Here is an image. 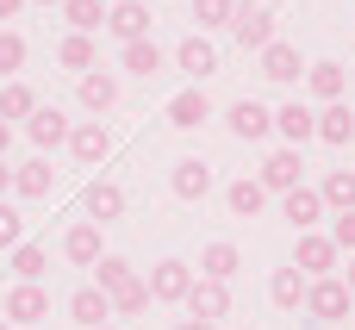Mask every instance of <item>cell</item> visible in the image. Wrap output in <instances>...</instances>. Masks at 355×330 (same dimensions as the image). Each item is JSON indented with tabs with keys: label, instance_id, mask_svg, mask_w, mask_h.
I'll list each match as a JSON object with an SVG mask.
<instances>
[{
	"label": "cell",
	"instance_id": "obj_40",
	"mask_svg": "<svg viewBox=\"0 0 355 330\" xmlns=\"http://www.w3.org/2000/svg\"><path fill=\"white\" fill-rule=\"evenodd\" d=\"M175 330H218V324H206V318H181Z\"/></svg>",
	"mask_w": 355,
	"mask_h": 330
},
{
	"label": "cell",
	"instance_id": "obj_26",
	"mask_svg": "<svg viewBox=\"0 0 355 330\" xmlns=\"http://www.w3.org/2000/svg\"><path fill=\"white\" fill-rule=\"evenodd\" d=\"M268 299H275L281 312H300V306H306V275H300L293 262L275 268V275H268Z\"/></svg>",
	"mask_w": 355,
	"mask_h": 330
},
{
	"label": "cell",
	"instance_id": "obj_11",
	"mask_svg": "<svg viewBox=\"0 0 355 330\" xmlns=\"http://www.w3.org/2000/svg\"><path fill=\"white\" fill-rule=\"evenodd\" d=\"M168 187H175V200H206L212 193V162H200V156H181L175 162V175H168Z\"/></svg>",
	"mask_w": 355,
	"mask_h": 330
},
{
	"label": "cell",
	"instance_id": "obj_21",
	"mask_svg": "<svg viewBox=\"0 0 355 330\" xmlns=\"http://www.w3.org/2000/svg\"><path fill=\"white\" fill-rule=\"evenodd\" d=\"M62 256H69L75 268H94V262L106 256V250H100V225H87V218L69 225V231H62Z\"/></svg>",
	"mask_w": 355,
	"mask_h": 330
},
{
	"label": "cell",
	"instance_id": "obj_18",
	"mask_svg": "<svg viewBox=\"0 0 355 330\" xmlns=\"http://www.w3.org/2000/svg\"><path fill=\"white\" fill-rule=\"evenodd\" d=\"M25 137H31L37 150H56V144H69V119H62V106H37V112L25 119Z\"/></svg>",
	"mask_w": 355,
	"mask_h": 330
},
{
	"label": "cell",
	"instance_id": "obj_6",
	"mask_svg": "<svg viewBox=\"0 0 355 330\" xmlns=\"http://www.w3.org/2000/svg\"><path fill=\"white\" fill-rule=\"evenodd\" d=\"M349 287L337 281V275H324V281H306V312L312 318H324V324H337V318H349Z\"/></svg>",
	"mask_w": 355,
	"mask_h": 330
},
{
	"label": "cell",
	"instance_id": "obj_19",
	"mask_svg": "<svg viewBox=\"0 0 355 330\" xmlns=\"http://www.w3.org/2000/svg\"><path fill=\"white\" fill-rule=\"evenodd\" d=\"M12 193H19V200H50V193H56V168H50L44 156H31L25 168H12Z\"/></svg>",
	"mask_w": 355,
	"mask_h": 330
},
{
	"label": "cell",
	"instance_id": "obj_13",
	"mask_svg": "<svg viewBox=\"0 0 355 330\" xmlns=\"http://www.w3.org/2000/svg\"><path fill=\"white\" fill-rule=\"evenodd\" d=\"M69 318H75L81 330H100V324H112V299L87 281V287H75V293H69Z\"/></svg>",
	"mask_w": 355,
	"mask_h": 330
},
{
	"label": "cell",
	"instance_id": "obj_34",
	"mask_svg": "<svg viewBox=\"0 0 355 330\" xmlns=\"http://www.w3.org/2000/svg\"><path fill=\"white\" fill-rule=\"evenodd\" d=\"M31 112H37V94H31L25 81H6V87H0V119L12 125V119H31Z\"/></svg>",
	"mask_w": 355,
	"mask_h": 330
},
{
	"label": "cell",
	"instance_id": "obj_47",
	"mask_svg": "<svg viewBox=\"0 0 355 330\" xmlns=\"http://www.w3.org/2000/svg\"><path fill=\"white\" fill-rule=\"evenodd\" d=\"M100 330H119V324H100Z\"/></svg>",
	"mask_w": 355,
	"mask_h": 330
},
{
	"label": "cell",
	"instance_id": "obj_30",
	"mask_svg": "<svg viewBox=\"0 0 355 330\" xmlns=\"http://www.w3.org/2000/svg\"><path fill=\"white\" fill-rule=\"evenodd\" d=\"M318 137H324V144H337V150H343V144H355V112L343 106V100L318 112Z\"/></svg>",
	"mask_w": 355,
	"mask_h": 330
},
{
	"label": "cell",
	"instance_id": "obj_41",
	"mask_svg": "<svg viewBox=\"0 0 355 330\" xmlns=\"http://www.w3.org/2000/svg\"><path fill=\"white\" fill-rule=\"evenodd\" d=\"M6 144H12V125L0 119V162H6Z\"/></svg>",
	"mask_w": 355,
	"mask_h": 330
},
{
	"label": "cell",
	"instance_id": "obj_7",
	"mask_svg": "<svg viewBox=\"0 0 355 330\" xmlns=\"http://www.w3.org/2000/svg\"><path fill=\"white\" fill-rule=\"evenodd\" d=\"M231 37L262 56V50L275 44V12H268V6H237V12H231Z\"/></svg>",
	"mask_w": 355,
	"mask_h": 330
},
{
	"label": "cell",
	"instance_id": "obj_9",
	"mask_svg": "<svg viewBox=\"0 0 355 330\" xmlns=\"http://www.w3.org/2000/svg\"><path fill=\"white\" fill-rule=\"evenodd\" d=\"M106 31H112L119 44L150 37V6H144V0H112V6H106Z\"/></svg>",
	"mask_w": 355,
	"mask_h": 330
},
{
	"label": "cell",
	"instance_id": "obj_22",
	"mask_svg": "<svg viewBox=\"0 0 355 330\" xmlns=\"http://www.w3.org/2000/svg\"><path fill=\"white\" fill-rule=\"evenodd\" d=\"M306 87H312L324 106H337L343 87H349V69H343V62H306Z\"/></svg>",
	"mask_w": 355,
	"mask_h": 330
},
{
	"label": "cell",
	"instance_id": "obj_24",
	"mask_svg": "<svg viewBox=\"0 0 355 330\" xmlns=\"http://www.w3.org/2000/svg\"><path fill=\"white\" fill-rule=\"evenodd\" d=\"M81 106H87V112H112V106H119V75L87 69V75H81Z\"/></svg>",
	"mask_w": 355,
	"mask_h": 330
},
{
	"label": "cell",
	"instance_id": "obj_16",
	"mask_svg": "<svg viewBox=\"0 0 355 330\" xmlns=\"http://www.w3.org/2000/svg\"><path fill=\"white\" fill-rule=\"evenodd\" d=\"M275 131L287 137V150H300V144H312V137H318V112H312V106H300V100H287V106L275 112Z\"/></svg>",
	"mask_w": 355,
	"mask_h": 330
},
{
	"label": "cell",
	"instance_id": "obj_14",
	"mask_svg": "<svg viewBox=\"0 0 355 330\" xmlns=\"http://www.w3.org/2000/svg\"><path fill=\"white\" fill-rule=\"evenodd\" d=\"M175 69H187L193 81L218 75V50L206 44V31H193V37H181V44H175Z\"/></svg>",
	"mask_w": 355,
	"mask_h": 330
},
{
	"label": "cell",
	"instance_id": "obj_29",
	"mask_svg": "<svg viewBox=\"0 0 355 330\" xmlns=\"http://www.w3.org/2000/svg\"><path fill=\"white\" fill-rule=\"evenodd\" d=\"M225 206H231V218H256V212L268 206V193H262V181H250V175H243V181H231V187H225Z\"/></svg>",
	"mask_w": 355,
	"mask_h": 330
},
{
	"label": "cell",
	"instance_id": "obj_42",
	"mask_svg": "<svg viewBox=\"0 0 355 330\" xmlns=\"http://www.w3.org/2000/svg\"><path fill=\"white\" fill-rule=\"evenodd\" d=\"M19 6H25V0H0V19H19Z\"/></svg>",
	"mask_w": 355,
	"mask_h": 330
},
{
	"label": "cell",
	"instance_id": "obj_37",
	"mask_svg": "<svg viewBox=\"0 0 355 330\" xmlns=\"http://www.w3.org/2000/svg\"><path fill=\"white\" fill-rule=\"evenodd\" d=\"M19 69H25V37L0 31V75H19Z\"/></svg>",
	"mask_w": 355,
	"mask_h": 330
},
{
	"label": "cell",
	"instance_id": "obj_46",
	"mask_svg": "<svg viewBox=\"0 0 355 330\" xmlns=\"http://www.w3.org/2000/svg\"><path fill=\"white\" fill-rule=\"evenodd\" d=\"M0 330H12V324H6V318H0Z\"/></svg>",
	"mask_w": 355,
	"mask_h": 330
},
{
	"label": "cell",
	"instance_id": "obj_27",
	"mask_svg": "<svg viewBox=\"0 0 355 330\" xmlns=\"http://www.w3.org/2000/svg\"><path fill=\"white\" fill-rule=\"evenodd\" d=\"M119 62H125V75H144L150 81V75H162V44L156 37H137V44L119 50Z\"/></svg>",
	"mask_w": 355,
	"mask_h": 330
},
{
	"label": "cell",
	"instance_id": "obj_3",
	"mask_svg": "<svg viewBox=\"0 0 355 330\" xmlns=\"http://www.w3.org/2000/svg\"><path fill=\"white\" fill-rule=\"evenodd\" d=\"M0 318L19 330V324H44L50 318V293L44 287H31V281H12V293L0 299Z\"/></svg>",
	"mask_w": 355,
	"mask_h": 330
},
{
	"label": "cell",
	"instance_id": "obj_45",
	"mask_svg": "<svg viewBox=\"0 0 355 330\" xmlns=\"http://www.w3.org/2000/svg\"><path fill=\"white\" fill-rule=\"evenodd\" d=\"M37 6H62V0H37Z\"/></svg>",
	"mask_w": 355,
	"mask_h": 330
},
{
	"label": "cell",
	"instance_id": "obj_32",
	"mask_svg": "<svg viewBox=\"0 0 355 330\" xmlns=\"http://www.w3.org/2000/svg\"><path fill=\"white\" fill-rule=\"evenodd\" d=\"M44 275H50V256H44V243H19V250H12V281H31V287H44Z\"/></svg>",
	"mask_w": 355,
	"mask_h": 330
},
{
	"label": "cell",
	"instance_id": "obj_28",
	"mask_svg": "<svg viewBox=\"0 0 355 330\" xmlns=\"http://www.w3.org/2000/svg\"><path fill=\"white\" fill-rule=\"evenodd\" d=\"M318 200H324V212H355V168H331Z\"/></svg>",
	"mask_w": 355,
	"mask_h": 330
},
{
	"label": "cell",
	"instance_id": "obj_5",
	"mask_svg": "<svg viewBox=\"0 0 355 330\" xmlns=\"http://www.w3.org/2000/svg\"><path fill=\"white\" fill-rule=\"evenodd\" d=\"M181 306H187V318L225 324V318H231V287H225V281H200V275H193V287H187V299H181Z\"/></svg>",
	"mask_w": 355,
	"mask_h": 330
},
{
	"label": "cell",
	"instance_id": "obj_2",
	"mask_svg": "<svg viewBox=\"0 0 355 330\" xmlns=\"http://www.w3.org/2000/svg\"><path fill=\"white\" fill-rule=\"evenodd\" d=\"M144 287H150V306H181L187 287H193V268L168 256V262H156V268L144 275Z\"/></svg>",
	"mask_w": 355,
	"mask_h": 330
},
{
	"label": "cell",
	"instance_id": "obj_12",
	"mask_svg": "<svg viewBox=\"0 0 355 330\" xmlns=\"http://www.w3.org/2000/svg\"><path fill=\"white\" fill-rule=\"evenodd\" d=\"M81 206H87V225H112V218H125V187L119 181H87Z\"/></svg>",
	"mask_w": 355,
	"mask_h": 330
},
{
	"label": "cell",
	"instance_id": "obj_39",
	"mask_svg": "<svg viewBox=\"0 0 355 330\" xmlns=\"http://www.w3.org/2000/svg\"><path fill=\"white\" fill-rule=\"evenodd\" d=\"M331 243H337V256H343V250L355 256V212H337V218H331Z\"/></svg>",
	"mask_w": 355,
	"mask_h": 330
},
{
	"label": "cell",
	"instance_id": "obj_8",
	"mask_svg": "<svg viewBox=\"0 0 355 330\" xmlns=\"http://www.w3.org/2000/svg\"><path fill=\"white\" fill-rule=\"evenodd\" d=\"M106 150H112V131H106L100 119H81V125H69V156H75L81 168L106 162Z\"/></svg>",
	"mask_w": 355,
	"mask_h": 330
},
{
	"label": "cell",
	"instance_id": "obj_31",
	"mask_svg": "<svg viewBox=\"0 0 355 330\" xmlns=\"http://www.w3.org/2000/svg\"><path fill=\"white\" fill-rule=\"evenodd\" d=\"M56 62H62V69H75V75H87V69L100 62V50H94V37H81V31H69V37L56 44Z\"/></svg>",
	"mask_w": 355,
	"mask_h": 330
},
{
	"label": "cell",
	"instance_id": "obj_10",
	"mask_svg": "<svg viewBox=\"0 0 355 330\" xmlns=\"http://www.w3.org/2000/svg\"><path fill=\"white\" fill-rule=\"evenodd\" d=\"M225 125H231V137H243V144H262V137L275 131V112H268L262 100H237V106L225 112Z\"/></svg>",
	"mask_w": 355,
	"mask_h": 330
},
{
	"label": "cell",
	"instance_id": "obj_15",
	"mask_svg": "<svg viewBox=\"0 0 355 330\" xmlns=\"http://www.w3.org/2000/svg\"><path fill=\"white\" fill-rule=\"evenodd\" d=\"M262 75H268V81H281V87H293V81L306 75V56H300V44H281V37H275V44L262 50Z\"/></svg>",
	"mask_w": 355,
	"mask_h": 330
},
{
	"label": "cell",
	"instance_id": "obj_23",
	"mask_svg": "<svg viewBox=\"0 0 355 330\" xmlns=\"http://www.w3.org/2000/svg\"><path fill=\"white\" fill-rule=\"evenodd\" d=\"M237 268H243L237 243H225V237H218V243H206V250H200V281H225V287H231V275H237Z\"/></svg>",
	"mask_w": 355,
	"mask_h": 330
},
{
	"label": "cell",
	"instance_id": "obj_35",
	"mask_svg": "<svg viewBox=\"0 0 355 330\" xmlns=\"http://www.w3.org/2000/svg\"><path fill=\"white\" fill-rule=\"evenodd\" d=\"M231 12H237V0H193V19H200V31H212V25H231Z\"/></svg>",
	"mask_w": 355,
	"mask_h": 330
},
{
	"label": "cell",
	"instance_id": "obj_25",
	"mask_svg": "<svg viewBox=\"0 0 355 330\" xmlns=\"http://www.w3.org/2000/svg\"><path fill=\"white\" fill-rule=\"evenodd\" d=\"M94 287H100L106 299H119L125 287H137V268H131L125 256H100V262H94Z\"/></svg>",
	"mask_w": 355,
	"mask_h": 330
},
{
	"label": "cell",
	"instance_id": "obj_17",
	"mask_svg": "<svg viewBox=\"0 0 355 330\" xmlns=\"http://www.w3.org/2000/svg\"><path fill=\"white\" fill-rule=\"evenodd\" d=\"M206 119H212V100H206L200 87H181V94L168 100V125H175V131H200Z\"/></svg>",
	"mask_w": 355,
	"mask_h": 330
},
{
	"label": "cell",
	"instance_id": "obj_4",
	"mask_svg": "<svg viewBox=\"0 0 355 330\" xmlns=\"http://www.w3.org/2000/svg\"><path fill=\"white\" fill-rule=\"evenodd\" d=\"M337 243L331 237H318V231H300V250H293V268L306 275V281H324V275H337Z\"/></svg>",
	"mask_w": 355,
	"mask_h": 330
},
{
	"label": "cell",
	"instance_id": "obj_43",
	"mask_svg": "<svg viewBox=\"0 0 355 330\" xmlns=\"http://www.w3.org/2000/svg\"><path fill=\"white\" fill-rule=\"evenodd\" d=\"M6 193H12V168L0 162V200H6Z\"/></svg>",
	"mask_w": 355,
	"mask_h": 330
},
{
	"label": "cell",
	"instance_id": "obj_1",
	"mask_svg": "<svg viewBox=\"0 0 355 330\" xmlns=\"http://www.w3.org/2000/svg\"><path fill=\"white\" fill-rule=\"evenodd\" d=\"M256 181H262V193H293V187H306V156L281 144V150H268V162H262Z\"/></svg>",
	"mask_w": 355,
	"mask_h": 330
},
{
	"label": "cell",
	"instance_id": "obj_33",
	"mask_svg": "<svg viewBox=\"0 0 355 330\" xmlns=\"http://www.w3.org/2000/svg\"><path fill=\"white\" fill-rule=\"evenodd\" d=\"M62 19H69V31L94 37V31L106 25V6H100V0H62Z\"/></svg>",
	"mask_w": 355,
	"mask_h": 330
},
{
	"label": "cell",
	"instance_id": "obj_44",
	"mask_svg": "<svg viewBox=\"0 0 355 330\" xmlns=\"http://www.w3.org/2000/svg\"><path fill=\"white\" fill-rule=\"evenodd\" d=\"M343 287H349V293H355V256H349V275H343Z\"/></svg>",
	"mask_w": 355,
	"mask_h": 330
},
{
	"label": "cell",
	"instance_id": "obj_36",
	"mask_svg": "<svg viewBox=\"0 0 355 330\" xmlns=\"http://www.w3.org/2000/svg\"><path fill=\"white\" fill-rule=\"evenodd\" d=\"M137 312H150V287H144V281L125 287V293L112 299V318H137Z\"/></svg>",
	"mask_w": 355,
	"mask_h": 330
},
{
	"label": "cell",
	"instance_id": "obj_20",
	"mask_svg": "<svg viewBox=\"0 0 355 330\" xmlns=\"http://www.w3.org/2000/svg\"><path fill=\"white\" fill-rule=\"evenodd\" d=\"M281 218H287L293 231H312V225L324 218V200H318V187H293V193H281Z\"/></svg>",
	"mask_w": 355,
	"mask_h": 330
},
{
	"label": "cell",
	"instance_id": "obj_38",
	"mask_svg": "<svg viewBox=\"0 0 355 330\" xmlns=\"http://www.w3.org/2000/svg\"><path fill=\"white\" fill-rule=\"evenodd\" d=\"M19 243H25V218L0 200V250H19Z\"/></svg>",
	"mask_w": 355,
	"mask_h": 330
}]
</instances>
